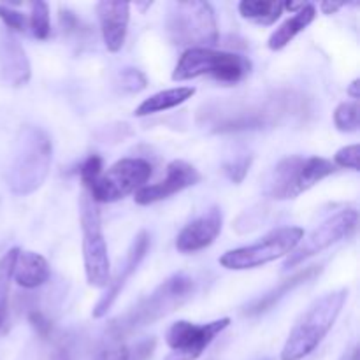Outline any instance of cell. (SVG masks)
Instances as JSON below:
<instances>
[{"instance_id":"obj_1","label":"cell","mask_w":360,"mask_h":360,"mask_svg":"<svg viewBox=\"0 0 360 360\" xmlns=\"http://www.w3.org/2000/svg\"><path fill=\"white\" fill-rule=\"evenodd\" d=\"M193 292V280L186 274L179 273L165 280L155 292L148 297L137 302L125 315L112 320L108 327V334L112 340H120L139 330L143 327L151 326L157 320L164 319L169 313L178 309Z\"/></svg>"},{"instance_id":"obj_2","label":"cell","mask_w":360,"mask_h":360,"mask_svg":"<svg viewBox=\"0 0 360 360\" xmlns=\"http://www.w3.org/2000/svg\"><path fill=\"white\" fill-rule=\"evenodd\" d=\"M53 158V144L39 127H25L20 132L7 185L16 195H28L41 188L48 178Z\"/></svg>"},{"instance_id":"obj_3","label":"cell","mask_w":360,"mask_h":360,"mask_svg":"<svg viewBox=\"0 0 360 360\" xmlns=\"http://www.w3.org/2000/svg\"><path fill=\"white\" fill-rule=\"evenodd\" d=\"M348 290L340 288V290L329 292L316 299L308 311L299 319L294 329L290 330L281 350V360H302L308 357L311 352L316 350L323 338L327 336L333 326L336 323L345 302H347Z\"/></svg>"},{"instance_id":"obj_4","label":"cell","mask_w":360,"mask_h":360,"mask_svg":"<svg viewBox=\"0 0 360 360\" xmlns=\"http://www.w3.org/2000/svg\"><path fill=\"white\" fill-rule=\"evenodd\" d=\"M165 28L176 46L210 48L218 42V25L210 2L188 0L172 2L167 7Z\"/></svg>"},{"instance_id":"obj_5","label":"cell","mask_w":360,"mask_h":360,"mask_svg":"<svg viewBox=\"0 0 360 360\" xmlns=\"http://www.w3.org/2000/svg\"><path fill=\"white\" fill-rule=\"evenodd\" d=\"M252 70V62L238 53L217 51L213 48H190L179 56L172 81H190L200 76H211L225 84H236Z\"/></svg>"},{"instance_id":"obj_6","label":"cell","mask_w":360,"mask_h":360,"mask_svg":"<svg viewBox=\"0 0 360 360\" xmlns=\"http://www.w3.org/2000/svg\"><path fill=\"white\" fill-rule=\"evenodd\" d=\"M81 231H83L84 273L90 287L108 288L111 283V262L108 255L101 213L88 195L81 197Z\"/></svg>"},{"instance_id":"obj_7","label":"cell","mask_w":360,"mask_h":360,"mask_svg":"<svg viewBox=\"0 0 360 360\" xmlns=\"http://www.w3.org/2000/svg\"><path fill=\"white\" fill-rule=\"evenodd\" d=\"M302 238H304V231L301 227H281L260 239L255 245L243 246V248L224 253L220 257V266L231 271L262 267L294 252Z\"/></svg>"},{"instance_id":"obj_8","label":"cell","mask_w":360,"mask_h":360,"mask_svg":"<svg viewBox=\"0 0 360 360\" xmlns=\"http://www.w3.org/2000/svg\"><path fill=\"white\" fill-rule=\"evenodd\" d=\"M151 176V164L143 158H122L101 174L90 188L94 202H116L143 188Z\"/></svg>"},{"instance_id":"obj_9","label":"cell","mask_w":360,"mask_h":360,"mask_svg":"<svg viewBox=\"0 0 360 360\" xmlns=\"http://www.w3.org/2000/svg\"><path fill=\"white\" fill-rule=\"evenodd\" d=\"M357 210H343L334 214V217L327 218L322 225L313 229L308 236L301 239V243L295 246L294 252L288 253L283 262V271L294 269L295 266L308 260L309 257L316 255V253L340 243L341 239L348 238L357 227Z\"/></svg>"},{"instance_id":"obj_10","label":"cell","mask_w":360,"mask_h":360,"mask_svg":"<svg viewBox=\"0 0 360 360\" xmlns=\"http://www.w3.org/2000/svg\"><path fill=\"white\" fill-rule=\"evenodd\" d=\"M229 326L231 319H220L202 326L186 320L172 323L165 334V343L171 352L164 360H197Z\"/></svg>"},{"instance_id":"obj_11","label":"cell","mask_w":360,"mask_h":360,"mask_svg":"<svg viewBox=\"0 0 360 360\" xmlns=\"http://www.w3.org/2000/svg\"><path fill=\"white\" fill-rule=\"evenodd\" d=\"M200 181V172L192 164L185 160H174L167 165V176L155 185H144L136 192V202L141 206L164 200L174 193L183 192L188 186L197 185Z\"/></svg>"},{"instance_id":"obj_12","label":"cell","mask_w":360,"mask_h":360,"mask_svg":"<svg viewBox=\"0 0 360 360\" xmlns=\"http://www.w3.org/2000/svg\"><path fill=\"white\" fill-rule=\"evenodd\" d=\"M148 248H150V234H148L146 231H141L139 234L134 238L132 245H130L129 253H127L125 264H123L120 274L111 281V283L108 285V290H105V294L102 295V297L98 299L97 304H95L94 313H91L95 319H102L104 315H108V311L112 308V304H115L116 299H118L122 288L125 287L127 280H129V278L136 273V269L139 267V264L143 262V259L146 257Z\"/></svg>"},{"instance_id":"obj_13","label":"cell","mask_w":360,"mask_h":360,"mask_svg":"<svg viewBox=\"0 0 360 360\" xmlns=\"http://www.w3.org/2000/svg\"><path fill=\"white\" fill-rule=\"evenodd\" d=\"M221 224H224L221 210L220 207H211L210 211L190 221L179 232L178 238H176V248L181 253H195L207 248L210 245H213L214 239L221 232Z\"/></svg>"},{"instance_id":"obj_14","label":"cell","mask_w":360,"mask_h":360,"mask_svg":"<svg viewBox=\"0 0 360 360\" xmlns=\"http://www.w3.org/2000/svg\"><path fill=\"white\" fill-rule=\"evenodd\" d=\"M97 14L105 48L111 53H118L125 44L129 30L130 4L104 0L97 4Z\"/></svg>"},{"instance_id":"obj_15","label":"cell","mask_w":360,"mask_h":360,"mask_svg":"<svg viewBox=\"0 0 360 360\" xmlns=\"http://www.w3.org/2000/svg\"><path fill=\"white\" fill-rule=\"evenodd\" d=\"M0 72L11 86H25L30 79V62L18 39L9 30L0 32Z\"/></svg>"},{"instance_id":"obj_16","label":"cell","mask_w":360,"mask_h":360,"mask_svg":"<svg viewBox=\"0 0 360 360\" xmlns=\"http://www.w3.org/2000/svg\"><path fill=\"white\" fill-rule=\"evenodd\" d=\"M302 164H304V158L302 157L283 158L271 171V174L267 176L266 185H264L266 195L276 200L294 199V197H297V179Z\"/></svg>"},{"instance_id":"obj_17","label":"cell","mask_w":360,"mask_h":360,"mask_svg":"<svg viewBox=\"0 0 360 360\" xmlns=\"http://www.w3.org/2000/svg\"><path fill=\"white\" fill-rule=\"evenodd\" d=\"M13 280L23 288H37L49 280V264L41 253H18L13 269Z\"/></svg>"},{"instance_id":"obj_18","label":"cell","mask_w":360,"mask_h":360,"mask_svg":"<svg viewBox=\"0 0 360 360\" xmlns=\"http://www.w3.org/2000/svg\"><path fill=\"white\" fill-rule=\"evenodd\" d=\"M320 273H322V267L320 266H311V267H306L304 271H299V273L294 274L292 278L281 281L276 288L269 290L266 295H262L260 299L253 301L252 304L245 309V315L253 316V315H260V313L267 311V309L273 308L278 301H281V299H283L288 292H292L294 288H297L299 285L306 283V281H309L311 278H315L316 274H320Z\"/></svg>"},{"instance_id":"obj_19","label":"cell","mask_w":360,"mask_h":360,"mask_svg":"<svg viewBox=\"0 0 360 360\" xmlns=\"http://www.w3.org/2000/svg\"><path fill=\"white\" fill-rule=\"evenodd\" d=\"M316 18V7L313 4H306L299 13H295L294 16L285 20L276 30L271 34L269 41H267V46L273 51H278V49H283L292 39L297 34H301L302 30L309 27L313 23V20Z\"/></svg>"},{"instance_id":"obj_20","label":"cell","mask_w":360,"mask_h":360,"mask_svg":"<svg viewBox=\"0 0 360 360\" xmlns=\"http://www.w3.org/2000/svg\"><path fill=\"white\" fill-rule=\"evenodd\" d=\"M195 95V88L193 86H178V88H169V90L158 91V94L151 95L146 101L141 102L136 108L134 115L136 116H148L155 115V112L167 111V109L178 108L183 102L192 98Z\"/></svg>"},{"instance_id":"obj_21","label":"cell","mask_w":360,"mask_h":360,"mask_svg":"<svg viewBox=\"0 0 360 360\" xmlns=\"http://www.w3.org/2000/svg\"><path fill=\"white\" fill-rule=\"evenodd\" d=\"M336 171V165L330 160L322 157H311L304 158V164H302L301 172H299L297 179V193L301 195L302 192H308L309 188L320 183L322 179H326L327 176H330Z\"/></svg>"},{"instance_id":"obj_22","label":"cell","mask_w":360,"mask_h":360,"mask_svg":"<svg viewBox=\"0 0 360 360\" xmlns=\"http://www.w3.org/2000/svg\"><path fill=\"white\" fill-rule=\"evenodd\" d=\"M239 13L246 20L259 25H273L283 13V2H267V0H243Z\"/></svg>"},{"instance_id":"obj_23","label":"cell","mask_w":360,"mask_h":360,"mask_svg":"<svg viewBox=\"0 0 360 360\" xmlns=\"http://www.w3.org/2000/svg\"><path fill=\"white\" fill-rule=\"evenodd\" d=\"M20 250L13 248L0 259V329L7 319V306H9V288L13 280V269Z\"/></svg>"},{"instance_id":"obj_24","label":"cell","mask_w":360,"mask_h":360,"mask_svg":"<svg viewBox=\"0 0 360 360\" xmlns=\"http://www.w3.org/2000/svg\"><path fill=\"white\" fill-rule=\"evenodd\" d=\"M32 28V34L35 39H48L51 32V21H49V6L42 0L30 4V20H28Z\"/></svg>"},{"instance_id":"obj_25","label":"cell","mask_w":360,"mask_h":360,"mask_svg":"<svg viewBox=\"0 0 360 360\" xmlns=\"http://www.w3.org/2000/svg\"><path fill=\"white\" fill-rule=\"evenodd\" d=\"M360 109L357 101L354 102H343L334 111V125L341 132H357L360 125Z\"/></svg>"},{"instance_id":"obj_26","label":"cell","mask_w":360,"mask_h":360,"mask_svg":"<svg viewBox=\"0 0 360 360\" xmlns=\"http://www.w3.org/2000/svg\"><path fill=\"white\" fill-rule=\"evenodd\" d=\"M94 360H130V352L123 341L108 338V341H104L95 352Z\"/></svg>"},{"instance_id":"obj_27","label":"cell","mask_w":360,"mask_h":360,"mask_svg":"<svg viewBox=\"0 0 360 360\" xmlns=\"http://www.w3.org/2000/svg\"><path fill=\"white\" fill-rule=\"evenodd\" d=\"M79 174L83 185L90 190L91 186H94V183L97 181L102 174V158L98 157V155H90V157L83 162V165H81Z\"/></svg>"},{"instance_id":"obj_28","label":"cell","mask_w":360,"mask_h":360,"mask_svg":"<svg viewBox=\"0 0 360 360\" xmlns=\"http://www.w3.org/2000/svg\"><path fill=\"white\" fill-rule=\"evenodd\" d=\"M0 20L6 25V30H9L11 34L13 32H23L27 28V16L20 13V11L2 6V4H0Z\"/></svg>"},{"instance_id":"obj_29","label":"cell","mask_w":360,"mask_h":360,"mask_svg":"<svg viewBox=\"0 0 360 360\" xmlns=\"http://www.w3.org/2000/svg\"><path fill=\"white\" fill-rule=\"evenodd\" d=\"M359 144H350V146L341 148V150L334 155V164L340 165V167L352 169V171H359Z\"/></svg>"},{"instance_id":"obj_30","label":"cell","mask_w":360,"mask_h":360,"mask_svg":"<svg viewBox=\"0 0 360 360\" xmlns=\"http://www.w3.org/2000/svg\"><path fill=\"white\" fill-rule=\"evenodd\" d=\"M122 86L129 91H141L146 88V77L137 69H125L122 72Z\"/></svg>"},{"instance_id":"obj_31","label":"cell","mask_w":360,"mask_h":360,"mask_svg":"<svg viewBox=\"0 0 360 360\" xmlns=\"http://www.w3.org/2000/svg\"><path fill=\"white\" fill-rule=\"evenodd\" d=\"M250 164H252V157H243L239 158V160L232 162V164L225 165V171H227L229 178H231L232 181L239 183L243 181V178H245L246 172H248Z\"/></svg>"},{"instance_id":"obj_32","label":"cell","mask_w":360,"mask_h":360,"mask_svg":"<svg viewBox=\"0 0 360 360\" xmlns=\"http://www.w3.org/2000/svg\"><path fill=\"white\" fill-rule=\"evenodd\" d=\"M28 320H30V323L34 326V329L37 330L39 336L46 338L49 334V330H51V323H49V320L46 319L42 313L39 311L30 313V315H28Z\"/></svg>"},{"instance_id":"obj_33","label":"cell","mask_w":360,"mask_h":360,"mask_svg":"<svg viewBox=\"0 0 360 360\" xmlns=\"http://www.w3.org/2000/svg\"><path fill=\"white\" fill-rule=\"evenodd\" d=\"M347 4L345 2H329V0H326V2L320 4V9H322L323 14H334L338 13V11L341 9V7H345Z\"/></svg>"},{"instance_id":"obj_34","label":"cell","mask_w":360,"mask_h":360,"mask_svg":"<svg viewBox=\"0 0 360 360\" xmlns=\"http://www.w3.org/2000/svg\"><path fill=\"white\" fill-rule=\"evenodd\" d=\"M359 86H360V79H354V83H352L350 86H348V90H347V94L350 95L352 98H355V101H357V98H360Z\"/></svg>"},{"instance_id":"obj_35","label":"cell","mask_w":360,"mask_h":360,"mask_svg":"<svg viewBox=\"0 0 360 360\" xmlns=\"http://www.w3.org/2000/svg\"><path fill=\"white\" fill-rule=\"evenodd\" d=\"M306 6V2H283V9H288L290 13H299L302 7Z\"/></svg>"},{"instance_id":"obj_36","label":"cell","mask_w":360,"mask_h":360,"mask_svg":"<svg viewBox=\"0 0 360 360\" xmlns=\"http://www.w3.org/2000/svg\"><path fill=\"white\" fill-rule=\"evenodd\" d=\"M51 360H70V357H69V352H67V348H63V347H58V348H56L55 354H53Z\"/></svg>"},{"instance_id":"obj_37","label":"cell","mask_w":360,"mask_h":360,"mask_svg":"<svg viewBox=\"0 0 360 360\" xmlns=\"http://www.w3.org/2000/svg\"><path fill=\"white\" fill-rule=\"evenodd\" d=\"M347 360H359V348H357V347H355L354 350H352L350 357H348Z\"/></svg>"}]
</instances>
